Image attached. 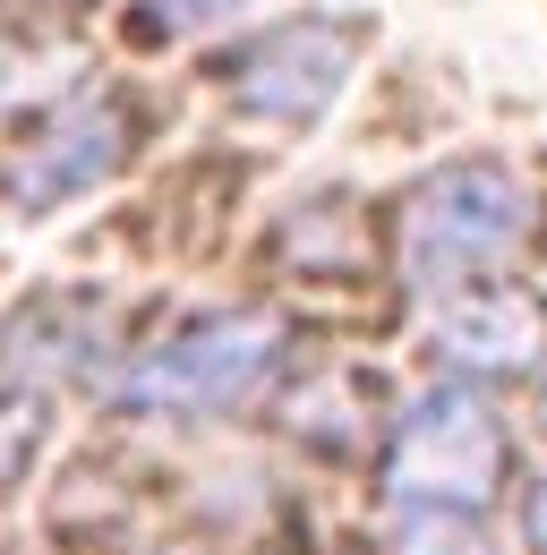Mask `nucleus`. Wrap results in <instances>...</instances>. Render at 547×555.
<instances>
[{"label":"nucleus","mask_w":547,"mask_h":555,"mask_svg":"<svg viewBox=\"0 0 547 555\" xmlns=\"http://www.w3.org/2000/svg\"><path fill=\"white\" fill-rule=\"evenodd\" d=\"M120 138H129V129H120V112H112L103 94H77V103H61L43 138L9 154V171H0L9 206L52 214V206H68V197H86V189H94V180L120 163Z\"/></svg>","instance_id":"obj_4"},{"label":"nucleus","mask_w":547,"mask_h":555,"mask_svg":"<svg viewBox=\"0 0 547 555\" xmlns=\"http://www.w3.org/2000/svg\"><path fill=\"white\" fill-rule=\"evenodd\" d=\"M505 479V427L479 402L471 385H428L419 402L394 427V453H385V495L403 513H462L471 521L479 504Z\"/></svg>","instance_id":"obj_2"},{"label":"nucleus","mask_w":547,"mask_h":555,"mask_svg":"<svg viewBox=\"0 0 547 555\" xmlns=\"http://www.w3.org/2000/svg\"><path fill=\"white\" fill-rule=\"evenodd\" d=\"M539 402H547V376H539Z\"/></svg>","instance_id":"obj_13"},{"label":"nucleus","mask_w":547,"mask_h":555,"mask_svg":"<svg viewBox=\"0 0 547 555\" xmlns=\"http://www.w3.org/2000/svg\"><path fill=\"white\" fill-rule=\"evenodd\" d=\"M94 343H103L94 317H77L68 299H43V308H26V317L0 334V367H9V359H17V367H77Z\"/></svg>","instance_id":"obj_7"},{"label":"nucleus","mask_w":547,"mask_h":555,"mask_svg":"<svg viewBox=\"0 0 547 555\" xmlns=\"http://www.w3.org/2000/svg\"><path fill=\"white\" fill-rule=\"evenodd\" d=\"M35 436H43V411H35V393H0V495H9V479L26 470Z\"/></svg>","instance_id":"obj_10"},{"label":"nucleus","mask_w":547,"mask_h":555,"mask_svg":"<svg viewBox=\"0 0 547 555\" xmlns=\"http://www.w3.org/2000/svg\"><path fill=\"white\" fill-rule=\"evenodd\" d=\"M17 94H26V52L0 43V103H17Z\"/></svg>","instance_id":"obj_12"},{"label":"nucleus","mask_w":547,"mask_h":555,"mask_svg":"<svg viewBox=\"0 0 547 555\" xmlns=\"http://www.w3.org/2000/svg\"><path fill=\"white\" fill-rule=\"evenodd\" d=\"M351 35L342 26H326V17H300V26H282V35H266L249 61H240V103L249 112H266V120H282V129H300V120H317L326 103H334L342 86H351Z\"/></svg>","instance_id":"obj_5"},{"label":"nucleus","mask_w":547,"mask_h":555,"mask_svg":"<svg viewBox=\"0 0 547 555\" xmlns=\"http://www.w3.org/2000/svg\"><path fill=\"white\" fill-rule=\"evenodd\" d=\"M394 555H487V547H479V530L462 513H403Z\"/></svg>","instance_id":"obj_8"},{"label":"nucleus","mask_w":547,"mask_h":555,"mask_svg":"<svg viewBox=\"0 0 547 555\" xmlns=\"http://www.w3.org/2000/svg\"><path fill=\"white\" fill-rule=\"evenodd\" d=\"M531 240V180L496 154H462L403 197L410 282H487Z\"/></svg>","instance_id":"obj_1"},{"label":"nucleus","mask_w":547,"mask_h":555,"mask_svg":"<svg viewBox=\"0 0 547 555\" xmlns=\"http://www.w3.org/2000/svg\"><path fill=\"white\" fill-rule=\"evenodd\" d=\"M274 359H282V325L257 308H231V317H205L189 334H171L163 350H145L120 376V393L137 411H180V418L231 411L274 376Z\"/></svg>","instance_id":"obj_3"},{"label":"nucleus","mask_w":547,"mask_h":555,"mask_svg":"<svg viewBox=\"0 0 547 555\" xmlns=\"http://www.w3.org/2000/svg\"><path fill=\"white\" fill-rule=\"evenodd\" d=\"M522 539H531V547L547 555V479L531 487V495H522Z\"/></svg>","instance_id":"obj_11"},{"label":"nucleus","mask_w":547,"mask_h":555,"mask_svg":"<svg viewBox=\"0 0 547 555\" xmlns=\"http://www.w3.org/2000/svg\"><path fill=\"white\" fill-rule=\"evenodd\" d=\"M240 0H137V35H154V43H171V35H198L214 17H231Z\"/></svg>","instance_id":"obj_9"},{"label":"nucleus","mask_w":547,"mask_h":555,"mask_svg":"<svg viewBox=\"0 0 547 555\" xmlns=\"http://www.w3.org/2000/svg\"><path fill=\"white\" fill-rule=\"evenodd\" d=\"M547 343V317L522 299V291H454L445 308H436V359L454 367V376H522Z\"/></svg>","instance_id":"obj_6"}]
</instances>
